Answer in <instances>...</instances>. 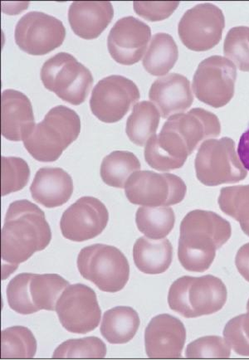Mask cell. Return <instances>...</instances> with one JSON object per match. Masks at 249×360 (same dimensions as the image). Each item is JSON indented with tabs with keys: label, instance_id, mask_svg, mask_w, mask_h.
<instances>
[{
	"label": "cell",
	"instance_id": "6da1fadb",
	"mask_svg": "<svg viewBox=\"0 0 249 360\" xmlns=\"http://www.w3.org/2000/svg\"><path fill=\"white\" fill-rule=\"evenodd\" d=\"M51 240L52 232L44 212L27 200L13 202L1 230L2 280L35 252L44 250Z\"/></svg>",
	"mask_w": 249,
	"mask_h": 360
},
{
	"label": "cell",
	"instance_id": "7a4b0ae2",
	"mask_svg": "<svg viewBox=\"0 0 249 360\" xmlns=\"http://www.w3.org/2000/svg\"><path fill=\"white\" fill-rule=\"evenodd\" d=\"M231 235V225L214 212H190L181 224L179 262L189 271H206L215 261L216 251L229 241Z\"/></svg>",
	"mask_w": 249,
	"mask_h": 360
},
{
	"label": "cell",
	"instance_id": "3957f363",
	"mask_svg": "<svg viewBox=\"0 0 249 360\" xmlns=\"http://www.w3.org/2000/svg\"><path fill=\"white\" fill-rule=\"evenodd\" d=\"M81 120L75 110L58 105L46 114L24 141L25 149L39 162H54L77 141Z\"/></svg>",
	"mask_w": 249,
	"mask_h": 360
},
{
	"label": "cell",
	"instance_id": "277c9868",
	"mask_svg": "<svg viewBox=\"0 0 249 360\" xmlns=\"http://www.w3.org/2000/svg\"><path fill=\"white\" fill-rule=\"evenodd\" d=\"M227 299V288L222 280L212 275L182 276L174 281L168 294L170 308L187 319L222 310Z\"/></svg>",
	"mask_w": 249,
	"mask_h": 360
},
{
	"label": "cell",
	"instance_id": "5b68a950",
	"mask_svg": "<svg viewBox=\"0 0 249 360\" xmlns=\"http://www.w3.org/2000/svg\"><path fill=\"white\" fill-rule=\"evenodd\" d=\"M77 269L83 278L103 292L116 293L130 278V265L121 250L106 244H94L78 254Z\"/></svg>",
	"mask_w": 249,
	"mask_h": 360
},
{
	"label": "cell",
	"instance_id": "8992f818",
	"mask_svg": "<svg viewBox=\"0 0 249 360\" xmlns=\"http://www.w3.org/2000/svg\"><path fill=\"white\" fill-rule=\"evenodd\" d=\"M40 77L46 89L73 105L84 103L94 79L89 69L68 53H58L46 61Z\"/></svg>",
	"mask_w": 249,
	"mask_h": 360
},
{
	"label": "cell",
	"instance_id": "52a82bcc",
	"mask_svg": "<svg viewBox=\"0 0 249 360\" xmlns=\"http://www.w3.org/2000/svg\"><path fill=\"white\" fill-rule=\"evenodd\" d=\"M195 168L198 180L210 187L236 184L248 175L235 150V143L229 137L202 143L196 157Z\"/></svg>",
	"mask_w": 249,
	"mask_h": 360
},
{
	"label": "cell",
	"instance_id": "ba28073f",
	"mask_svg": "<svg viewBox=\"0 0 249 360\" xmlns=\"http://www.w3.org/2000/svg\"><path fill=\"white\" fill-rule=\"evenodd\" d=\"M186 192V183L177 175L150 170L134 173L124 186L129 202L144 207L178 205L184 200Z\"/></svg>",
	"mask_w": 249,
	"mask_h": 360
},
{
	"label": "cell",
	"instance_id": "9c48e42d",
	"mask_svg": "<svg viewBox=\"0 0 249 360\" xmlns=\"http://www.w3.org/2000/svg\"><path fill=\"white\" fill-rule=\"evenodd\" d=\"M236 79V66L229 59L212 56L198 66L193 77V91L202 103L221 108L234 98Z\"/></svg>",
	"mask_w": 249,
	"mask_h": 360
},
{
	"label": "cell",
	"instance_id": "30bf717a",
	"mask_svg": "<svg viewBox=\"0 0 249 360\" xmlns=\"http://www.w3.org/2000/svg\"><path fill=\"white\" fill-rule=\"evenodd\" d=\"M225 27L224 13L213 4H197L189 9L178 25L183 44L196 52H205L219 44Z\"/></svg>",
	"mask_w": 249,
	"mask_h": 360
},
{
	"label": "cell",
	"instance_id": "8fae6325",
	"mask_svg": "<svg viewBox=\"0 0 249 360\" xmlns=\"http://www.w3.org/2000/svg\"><path fill=\"white\" fill-rule=\"evenodd\" d=\"M141 98L140 91L128 78L112 75L100 80L92 90L90 108L104 123H116L126 115Z\"/></svg>",
	"mask_w": 249,
	"mask_h": 360
},
{
	"label": "cell",
	"instance_id": "7c38bea8",
	"mask_svg": "<svg viewBox=\"0 0 249 360\" xmlns=\"http://www.w3.org/2000/svg\"><path fill=\"white\" fill-rule=\"evenodd\" d=\"M64 329L73 334H87L99 326L101 311L96 292L84 284L69 285L56 304Z\"/></svg>",
	"mask_w": 249,
	"mask_h": 360
},
{
	"label": "cell",
	"instance_id": "4fadbf2b",
	"mask_svg": "<svg viewBox=\"0 0 249 360\" xmlns=\"http://www.w3.org/2000/svg\"><path fill=\"white\" fill-rule=\"evenodd\" d=\"M66 38L62 21L43 12L26 13L17 22L15 43L21 50L34 56H42L58 49Z\"/></svg>",
	"mask_w": 249,
	"mask_h": 360
},
{
	"label": "cell",
	"instance_id": "5bb4252c",
	"mask_svg": "<svg viewBox=\"0 0 249 360\" xmlns=\"http://www.w3.org/2000/svg\"><path fill=\"white\" fill-rule=\"evenodd\" d=\"M108 221L109 212L103 202L98 198L85 196L64 212L60 229L66 239L82 243L99 236Z\"/></svg>",
	"mask_w": 249,
	"mask_h": 360
},
{
	"label": "cell",
	"instance_id": "9a60e30c",
	"mask_svg": "<svg viewBox=\"0 0 249 360\" xmlns=\"http://www.w3.org/2000/svg\"><path fill=\"white\" fill-rule=\"evenodd\" d=\"M151 37V27L133 16L120 18L110 30L108 48L110 56L122 65L140 61Z\"/></svg>",
	"mask_w": 249,
	"mask_h": 360
},
{
	"label": "cell",
	"instance_id": "2e32d148",
	"mask_svg": "<svg viewBox=\"0 0 249 360\" xmlns=\"http://www.w3.org/2000/svg\"><path fill=\"white\" fill-rule=\"evenodd\" d=\"M186 341V327L168 314L155 316L145 330L146 352L151 359L181 358Z\"/></svg>",
	"mask_w": 249,
	"mask_h": 360
},
{
	"label": "cell",
	"instance_id": "e0dca14e",
	"mask_svg": "<svg viewBox=\"0 0 249 360\" xmlns=\"http://www.w3.org/2000/svg\"><path fill=\"white\" fill-rule=\"evenodd\" d=\"M33 107L22 92L8 89L1 94V135L11 141H25L35 127Z\"/></svg>",
	"mask_w": 249,
	"mask_h": 360
},
{
	"label": "cell",
	"instance_id": "ac0fdd59",
	"mask_svg": "<svg viewBox=\"0 0 249 360\" xmlns=\"http://www.w3.org/2000/svg\"><path fill=\"white\" fill-rule=\"evenodd\" d=\"M149 98L164 119L186 112L193 101L190 81L178 73L168 74L152 83Z\"/></svg>",
	"mask_w": 249,
	"mask_h": 360
},
{
	"label": "cell",
	"instance_id": "d6986e66",
	"mask_svg": "<svg viewBox=\"0 0 249 360\" xmlns=\"http://www.w3.org/2000/svg\"><path fill=\"white\" fill-rule=\"evenodd\" d=\"M191 155L182 138L165 126L158 136L151 138L145 148L146 163L158 172H172L182 168Z\"/></svg>",
	"mask_w": 249,
	"mask_h": 360
},
{
	"label": "cell",
	"instance_id": "ffe728a7",
	"mask_svg": "<svg viewBox=\"0 0 249 360\" xmlns=\"http://www.w3.org/2000/svg\"><path fill=\"white\" fill-rule=\"evenodd\" d=\"M164 126L172 129L182 138L191 154L203 141L218 137L221 133L218 117L202 108H193L187 113L174 115Z\"/></svg>",
	"mask_w": 249,
	"mask_h": 360
},
{
	"label": "cell",
	"instance_id": "44dd1931",
	"mask_svg": "<svg viewBox=\"0 0 249 360\" xmlns=\"http://www.w3.org/2000/svg\"><path fill=\"white\" fill-rule=\"evenodd\" d=\"M113 17L114 8L108 1L73 2L68 9V21L72 31L87 40L98 38Z\"/></svg>",
	"mask_w": 249,
	"mask_h": 360
},
{
	"label": "cell",
	"instance_id": "7402d4cb",
	"mask_svg": "<svg viewBox=\"0 0 249 360\" xmlns=\"http://www.w3.org/2000/svg\"><path fill=\"white\" fill-rule=\"evenodd\" d=\"M30 193L38 204L53 209L70 200L73 193L72 179L61 168H41L35 174Z\"/></svg>",
	"mask_w": 249,
	"mask_h": 360
},
{
	"label": "cell",
	"instance_id": "603a6c76",
	"mask_svg": "<svg viewBox=\"0 0 249 360\" xmlns=\"http://www.w3.org/2000/svg\"><path fill=\"white\" fill-rule=\"evenodd\" d=\"M133 259L143 274H162L172 263V244L166 238L154 240L141 237L134 244Z\"/></svg>",
	"mask_w": 249,
	"mask_h": 360
},
{
	"label": "cell",
	"instance_id": "cb8c5ba5",
	"mask_svg": "<svg viewBox=\"0 0 249 360\" xmlns=\"http://www.w3.org/2000/svg\"><path fill=\"white\" fill-rule=\"evenodd\" d=\"M141 324L138 313L130 307H117L104 313L101 333L110 344L130 342Z\"/></svg>",
	"mask_w": 249,
	"mask_h": 360
},
{
	"label": "cell",
	"instance_id": "d4e9b609",
	"mask_svg": "<svg viewBox=\"0 0 249 360\" xmlns=\"http://www.w3.org/2000/svg\"><path fill=\"white\" fill-rule=\"evenodd\" d=\"M179 50L172 36L158 33L152 38L142 65L152 76H165L174 68Z\"/></svg>",
	"mask_w": 249,
	"mask_h": 360
},
{
	"label": "cell",
	"instance_id": "484cf974",
	"mask_svg": "<svg viewBox=\"0 0 249 360\" xmlns=\"http://www.w3.org/2000/svg\"><path fill=\"white\" fill-rule=\"evenodd\" d=\"M160 113L150 101H143L134 105L127 122L126 133L134 144L144 146L158 131Z\"/></svg>",
	"mask_w": 249,
	"mask_h": 360
},
{
	"label": "cell",
	"instance_id": "4316f807",
	"mask_svg": "<svg viewBox=\"0 0 249 360\" xmlns=\"http://www.w3.org/2000/svg\"><path fill=\"white\" fill-rule=\"evenodd\" d=\"M141 162L130 151L117 150L106 156L101 162L100 174L110 187L123 188L129 178L141 169Z\"/></svg>",
	"mask_w": 249,
	"mask_h": 360
},
{
	"label": "cell",
	"instance_id": "83f0119b",
	"mask_svg": "<svg viewBox=\"0 0 249 360\" xmlns=\"http://www.w3.org/2000/svg\"><path fill=\"white\" fill-rule=\"evenodd\" d=\"M69 285L67 280L55 274L32 276L30 290L32 301L38 311H56V304L63 290Z\"/></svg>",
	"mask_w": 249,
	"mask_h": 360
},
{
	"label": "cell",
	"instance_id": "f1b7e54d",
	"mask_svg": "<svg viewBox=\"0 0 249 360\" xmlns=\"http://www.w3.org/2000/svg\"><path fill=\"white\" fill-rule=\"evenodd\" d=\"M175 215L172 207H140L136 214L138 230L146 238L159 240L167 237L174 227Z\"/></svg>",
	"mask_w": 249,
	"mask_h": 360
},
{
	"label": "cell",
	"instance_id": "f546056e",
	"mask_svg": "<svg viewBox=\"0 0 249 360\" xmlns=\"http://www.w3.org/2000/svg\"><path fill=\"white\" fill-rule=\"evenodd\" d=\"M37 340L29 328L12 326L1 332V359H33Z\"/></svg>",
	"mask_w": 249,
	"mask_h": 360
},
{
	"label": "cell",
	"instance_id": "4dcf8cb0",
	"mask_svg": "<svg viewBox=\"0 0 249 360\" xmlns=\"http://www.w3.org/2000/svg\"><path fill=\"white\" fill-rule=\"evenodd\" d=\"M218 202L221 211L238 221L249 237V184L221 188Z\"/></svg>",
	"mask_w": 249,
	"mask_h": 360
},
{
	"label": "cell",
	"instance_id": "1f68e13d",
	"mask_svg": "<svg viewBox=\"0 0 249 360\" xmlns=\"http://www.w3.org/2000/svg\"><path fill=\"white\" fill-rule=\"evenodd\" d=\"M107 346L98 337L68 340L55 349L53 359H103Z\"/></svg>",
	"mask_w": 249,
	"mask_h": 360
},
{
	"label": "cell",
	"instance_id": "d6a6232c",
	"mask_svg": "<svg viewBox=\"0 0 249 360\" xmlns=\"http://www.w3.org/2000/svg\"><path fill=\"white\" fill-rule=\"evenodd\" d=\"M30 177V169L25 160L18 157H1V196L22 191Z\"/></svg>",
	"mask_w": 249,
	"mask_h": 360
},
{
	"label": "cell",
	"instance_id": "836d02e7",
	"mask_svg": "<svg viewBox=\"0 0 249 360\" xmlns=\"http://www.w3.org/2000/svg\"><path fill=\"white\" fill-rule=\"evenodd\" d=\"M33 274H21L13 278L7 287L6 295L9 307L20 315L38 312L32 301L30 283Z\"/></svg>",
	"mask_w": 249,
	"mask_h": 360
},
{
	"label": "cell",
	"instance_id": "e575fe53",
	"mask_svg": "<svg viewBox=\"0 0 249 360\" xmlns=\"http://www.w3.org/2000/svg\"><path fill=\"white\" fill-rule=\"evenodd\" d=\"M248 27H234L229 31L224 44L225 56L239 70L249 72Z\"/></svg>",
	"mask_w": 249,
	"mask_h": 360
},
{
	"label": "cell",
	"instance_id": "d590c367",
	"mask_svg": "<svg viewBox=\"0 0 249 360\" xmlns=\"http://www.w3.org/2000/svg\"><path fill=\"white\" fill-rule=\"evenodd\" d=\"M231 355V346L222 337L210 335L193 341L187 346L188 359H229Z\"/></svg>",
	"mask_w": 249,
	"mask_h": 360
},
{
	"label": "cell",
	"instance_id": "8d00e7d4",
	"mask_svg": "<svg viewBox=\"0 0 249 360\" xmlns=\"http://www.w3.org/2000/svg\"><path fill=\"white\" fill-rule=\"evenodd\" d=\"M246 314L230 320L224 330V336L235 352L249 356V300Z\"/></svg>",
	"mask_w": 249,
	"mask_h": 360
},
{
	"label": "cell",
	"instance_id": "74e56055",
	"mask_svg": "<svg viewBox=\"0 0 249 360\" xmlns=\"http://www.w3.org/2000/svg\"><path fill=\"white\" fill-rule=\"evenodd\" d=\"M179 2H140L133 3L136 15L151 22L165 20L177 11Z\"/></svg>",
	"mask_w": 249,
	"mask_h": 360
},
{
	"label": "cell",
	"instance_id": "f35d334b",
	"mask_svg": "<svg viewBox=\"0 0 249 360\" xmlns=\"http://www.w3.org/2000/svg\"><path fill=\"white\" fill-rule=\"evenodd\" d=\"M235 265L239 274L249 283V243L239 248L235 257Z\"/></svg>",
	"mask_w": 249,
	"mask_h": 360
},
{
	"label": "cell",
	"instance_id": "ab89813d",
	"mask_svg": "<svg viewBox=\"0 0 249 360\" xmlns=\"http://www.w3.org/2000/svg\"><path fill=\"white\" fill-rule=\"evenodd\" d=\"M238 155L244 168L249 170V128L243 134L239 140Z\"/></svg>",
	"mask_w": 249,
	"mask_h": 360
},
{
	"label": "cell",
	"instance_id": "60d3db41",
	"mask_svg": "<svg viewBox=\"0 0 249 360\" xmlns=\"http://www.w3.org/2000/svg\"><path fill=\"white\" fill-rule=\"evenodd\" d=\"M248 43H249V27H248Z\"/></svg>",
	"mask_w": 249,
	"mask_h": 360
}]
</instances>
